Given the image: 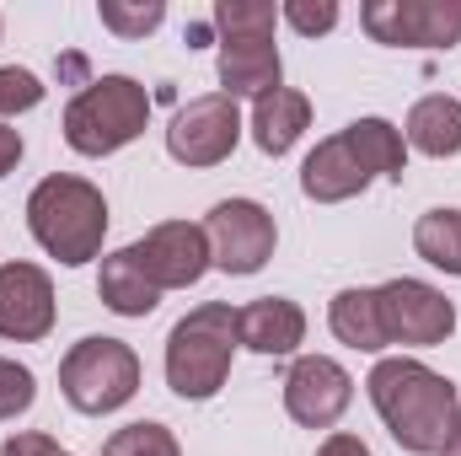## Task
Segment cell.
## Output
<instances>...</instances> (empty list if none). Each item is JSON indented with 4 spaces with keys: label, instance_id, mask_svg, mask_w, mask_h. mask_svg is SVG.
I'll list each match as a JSON object with an SVG mask.
<instances>
[{
    "label": "cell",
    "instance_id": "83f0119b",
    "mask_svg": "<svg viewBox=\"0 0 461 456\" xmlns=\"http://www.w3.org/2000/svg\"><path fill=\"white\" fill-rule=\"evenodd\" d=\"M0 456H65V451H59V441L43 435V430H16V435L0 446Z\"/></svg>",
    "mask_w": 461,
    "mask_h": 456
},
{
    "label": "cell",
    "instance_id": "ffe728a7",
    "mask_svg": "<svg viewBox=\"0 0 461 456\" xmlns=\"http://www.w3.org/2000/svg\"><path fill=\"white\" fill-rule=\"evenodd\" d=\"M344 140L354 145V156L370 167V178L402 183V172H408V140H402L397 123H386V118H354L344 129Z\"/></svg>",
    "mask_w": 461,
    "mask_h": 456
},
{
    "label": "cell",
    "instance_id": "3957f363",
    "mask_svg": "<svg viewBox=\"0 0 461 456\" xmlns=\"http://www.w3.org/2000/svg\"><path fill=\"white\" fill-rule=\"evenodd\" d=\"M236 343H241L236 339V306H226V301L194 306L167 333V387L183 403H210L226 387Z\"/></svg>",
    "mask_w": 461,
    "mask_h": 456
},
{
    "label": "cell",
    "instance_id": "7a4b0ae2",
    "mask_svg": "<svg viewBox=\"0 0 461 456\" xmlns=\"http://www.w3.org/2000/svg\"><path fill=\"white\" fill-rule=\"evenodd\" d=\"M27 231L49 258H59L65 269H81L103 252L108 199H103L97 183H86L76 172H49L27 194Z\"/></svg>",
    "mask_w": 461,
    "mask_h": 456
},
{
    "label": "cell",
    "instance_id": "30bf717a",
    "mask_svg": "<svg viewBox=\"0 0 461 456\" xmlns=\"http://www.w3.org/2000/svg\"><path fill=\"white\" fill-rule=\"evenodd\" d=\"M129 252H134V263L145 269V279L156 290H188V285H199L215 269L210 263V236L194 221H161V226L145 231Z\"/></svg>",
    "mask_w": 461,
    "mask_h": 456
},
{
    "label": "cell",
    "instance_id": "9a60e30c",
    "mask_svg": "<svg viewBox=\"0 0 461 456\" xmlns=\"http://www.w3.org/2000/svg\"><path fill=\"white\" fill-rule=\"evenodd\" d=\"M236 339H241V349L268 354V360L295 354L306 343V312L285 296H258L236 312Z\"/></svg>",
    "mask_w": 461,
    "mask_h": 456
},
{
    "label": "cell",
    "instance_id": "ac0fdd59",
    "mask_svg": "<svg viewBox=\"0 0 461 456\" xmlns=\"http://www.w3.org/2000/svg\"><path fill=\"white\" fill-rule=\"evenodd\" d=\"M402 140L419 150V156H461V103L446 97V92H429L408 108V123H402Z\"/></svg>",
    "mask_w": 461,
    "mask_h": 456
},
{
    "label": "cell",
    "instance_id": "5b68a950",
    "mask_svg": "<svg viewBox=\"0 0 461 456\" xmlns=\"http://www.w3.org/2000/svg\"><path fill=\"white\" fill-rule=\"evenodd\" d=\"M59 392L76 414H118L140 392V354L108 333L70 343V354L59 360Z\"/></svg>",
    "mask_w": 461,
    "mask_h": 456
},
{
    "label": "cell",
    "instance_id": "f1b7e54d",
    "mask_svg": "<svg viewBox=\"0 0 461 456\" xmlns=\"http://www.w3.org/2000/svg\"><path fill=\"white\" fill-rule=\"evenodd\" d=\"M317 456H370V446H365L359 435H348V430H333V435L317 446Z\"/></svg>",
    "mask_w": 461,
    "mask_h": 456
},
{
    "label": "cell",
    "instance_id": "d6986e66",
    "mask_svg": "<svg viewBox=\"0 0 461 456\" xmlns=\"http://www.w3.org/2000/svg\"><path fill=\"white\" fill-rule=\"evenodd\" d=\"M97 296H103V306L118 312V317H150V312L161 306V290L145 279V269L134 263V252H129V247H118V252L103 258Z\"/></svg>",
    "mask_w": 461,
    "mask_h": 456
},
{
    "label": "cell",
    "instance_id": "5bb4252c",
    "mask_svg": "<svg viewBox=\"0 0 461 456\" xmlns=\"http://www.w3.org/2000/svg\"><path fill=\"white\" fill-rule=\"evenodd\" d=\"M365 188H370V167L354 156V145H348L344 134L322 140V145L301 161V194H306L312 205H344V199L365 194Z\"/></svg>",
    "mask_w": 461,
    "mask_h": 456
},
{
    "label": "cell",
    "instance_id": "d4e9b609",
    "mask_svg": "<svg viewBox=\"0 0 461 456\" xmlns=\"http://www.w3.org/2000/svg\"><path fill=\"white\" fill-rule=\"evenodd\" d=\"M32 397H38V376L27 365H16V360L0 354V424L5 419H22L32 408Z\"/></svg>",
    "mask_w": 461,
    "mask_h": 456
},
{
    "label": "cell",
    "instance_id": "e0dca14e",
    "mask_svg": "<svg viewBox=\"0 0 461 456\" xmlns=\"http://www.w3.org/2000/svg\"><path fill=\"white\" fill-rule=\"evenodd\" d=\"M328 328L344 349H359V354H381L386 349V323H381V296L370 285H348L333 296L328 306Z\"/></svg>",
    "mask_w": 461,
    "mask_h": 456
},
{
    "label": "cell",
    "instance_id": "603a6c76",
    "mask_svg": "<svg viewBox=\"0 0 461 456\" xmlns=\"http://www.w3.org/2000/svg\"><path fill=\"white\" fill-rule=\"evenodd\" d=\"M103 456H183L177 446V435L167 430V424H156V419H140V424H123L108 435V446Z\"/></svg>",
    "mask_w": 461,
    "mask_h": 456
},
{
    "label": "cell",
    "instance_id": "4316f807",
    "mask_svg": "<svg viewBox=\"0 0 461 456\" xmlns=\"http://www.w3.org/2000/svg\"><path fill=\"white\" fill-rule=\"evenodd\" d=\"M279 16L301 32V38H322L339 27V0H285Z\"/></svg>",
    "mask_w": 461,
    "mask_h": 456
},
{
    "label": "cell",
    "instance_id": "52a82bcc",
    "mask_svg": "<svg viewBox=\"0 0 461 456\" xmlns=\"http://www.w3.org/2000/svg\"><path fill=\"white\" fill-rule=\"evenodd\" d=\"M359 22L386 49H456L461 43V0H370Z\"/></svg>",
    "mask_w": 461,
    "mask_h": 456
},
{
    "label": "cell",
    "instance_id": "2e32d148",
    "mask_svg": "<svg viewBox=\"0 0 461 456\" xmlns=\"http://www.w3.org/2000/svg\"><path fill=\"white\" fill-rule=\"evenodd\" d=\"M247 129H252V145L263 156H290L295 140L312 129V97L295 92V87H279V92L252 103V123Z\"/></svg>",
    "mask_w": 461,
    "mask_h": 456
},
{
    "label": "cell",
    "instance_id": "9c48e42d",
    "mask_svg": "<svg viewBox=\"0 0 461 456\" xmlns=\"http://www.w3.org/2000/svg\"><path fill=\"white\" fill-rule=\"evenodd\" d=\"M375 296H381L386 343L435 349V343H446L456 333V306L429 279H386V285H375Z\"/></svg>",
    "mask_w": 461,
    "mask_h": 456
},
{
    "label": "cell",
    "instance_id": "cb8c5ba5",
    "mask_svg": "<svg viewBox=\"0 0 461 456\" xmlns=\"http://www.w3.org/2000/svg\"><path fill=\"white\" fill-rule=\"evenodd\" d=\"M97 16H103V27L118 32V38H145V32H156L167 22V5L161 0H103Z\"/></svg>",
    "mask_w": 461,
    "mask_h": 456
},
{
    "label": "cell",
    "instance_id": "7c38bea8",
    "mask_svg": "<svg viewBox=\"0 0 461 456\" xmlns=\"http://www.w3.org/2000/svg\"><path fill=\"white\" fill-rule=\"evenodd\" d=\"M54 279L38 263H0V339L38 343L54 333Z\"/></svg>",
    "mask_w": 461,
    "mask_h": 456
},
{
    "label": "cell",
    "instance_id": "4fadbf2b",
    "mask_svg": "<svg viewBox=\"0 0 461 456\" xmlns=\"http://www.w3.org/2000/svg\"><path fill=\"white\" fill-rule=\"evenodd\" d=\"M221 92L226 97H268L285 87V59L274 38H221Z\"/></svg>",
    "mask_w": 461,
    "mask_h": 456
},
{
    "label": "cell",
    "instance_id": "277c9868",
    "mask_svg": "<svg viewBox=\"0 0 461 456\" xmlns=\"http://www.w3.org/2000/svg\"><path fill=\"white\" fill-rule=\"evenodd\" d=\"M150 123V92L134 76H97L65 108V145L76 156H113Z\"/></svg>",
    "mask_w": 461,
    "mask_h": 456
},
{
    "label": "cell",
    "instance_id": "7402d4cb",
    "mask_svg": "<svg viewBox=\"0 0 461 456\" xmlns=\"http://www.w3.org/2000/svg\"><path fill=\"white\" fill-rule=\"evenodd\" d=\"M215 27H221V38H274L279 5H268V0H221Z\"/></svg>",
    "mask_w": 461,
    "mask_h": 456
},
{
    "label": "cell",
    "instance_id": "f546056e",
    "mask_svg": "<svg viewBox=\"0 0 461 456\" xmlns=\"http://www.w3.org/2000/svg\"><path fill=\"white\" fill-rule=\"evenodd\" d=\"M22 129H11V123H0V178L5 172H16V161H22Z\"/></svg>",
    "mask_w": 461,
    "mask_h": 456
},
{
    "label": "cell",
    "instance_id": "44dd1931",
    "mask_svg": "<svg viewBox=\"0 0 461 456\" xmlns=\"http://www.w3.org/2000/svg\"><path fill=\"white\" fill-rule=\"evenodd\" d=\"M413 247H419V258L429 263V269H440V274H456L461 279V210H429V215H419V226H413Z\"/></svg>",
    "mask_w": 461,
    "mask_h": 456
},
{
    "label": "cell",
    "instance_id": "ba28073f",
    "mask_svg": "<svg viewBox=\"0 0 461 456\" xmlns=\"http://www.w3.org/2000/svg\"><path fill=\"white\" fill-rule=\"evenodd\" d=\"M204 236H210V263L221 274H258L274 258L279 226L258 199H221L204 221Z\"/></svg>",
    "mask_w": 461,
    "mask_h": 456
},
{
    "label": "cell",
    "instance_id": "6da1fadb",
    "mask_svg": "<svg viewBox=\"0 0 461 456\" xmlns=\"http://www.w3.org/2000/svg\"><path fill=\"white\" fill-rule=\"evenodd\" d=\"M365 392H370L386 435L402 451L408 456H440L451 424H456V408H461L456 387L440 370H429L424 360L392 354V360H375V370L365 376Z\"/></svg>",
    "mask_w": 461,
    "mask_h": 456
},
{
    "label": "cell",
    "instance_id": "8fae6325",
    "mask_svg": "<svg viewBox=\"0 0 461 456\" xmlns=\"http://www.w3.org/2000/svg\"><path fill=\"white\" fill-rule=\"evenodd\" d=\"M354 403V376L328 354H301L285 370V414L306 430H333Z\"/></svg>",
    "mask_w": 461,
    "mask_h": 456
},
{
    "label": "cell",
    "instance_id": "8992f818",
    "mask_svg": "<svg viewBox=\"0 0 461 456\" xmlns=\"http://www.w3.org/2000/svg\"><path fill=\"white\" fill-rule=\"evenodd\" d=\"M236 140H241V108L226 92H204L183 103L167 123V156L183 167H221L230 161Z\"/></svg>",
    "mask_w": 461,
    "mask_h": 456
},
{
    "label": "cell",
    "instance_id": "484cf974",
    "mask_svg": "<svg viewBox=\"0 0 461 456\" xmlns=\"http://www.w3.org/2000/svg\"><path fill=\"white\" fill-rule=\"evenodd\" d=\"M38 103H43V81L22 65H0V118L32 114Z\"/></svg>",
    "mask_w": 461,
    "mask_h": 456
},
{
    "label": "cell",
    "instance_id": "4dcf8cb0",
    "mask_svg": "<svg viewBox=\"0 0 461 456\" xmlns=\"http://www.w3.org/2000/svg\"><path fill=\"white\" fill-rule=\"evenodd\" d=\"M440 456H461V408H456V424H451V435H446Z\"/></svg>",
    "mask_w": 461,
    "mask_h": 456
},
{
    "label": "cell",
    "instance_id": "1f68e13d",
    "mask_svg": "<svg viewBox=\"0 0 461 456\" xmlns=\"http://www.w3.org/2000/svg\"><path fill=\"white\" fill-rule=\"evenodd\" d=\"M65 456H70V451H65Z\"/></svg>",
    "mask_w": 461,
    "mask_h": 456
}]
</instances>
